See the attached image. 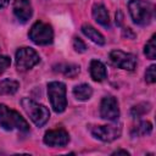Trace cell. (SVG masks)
I'll return each instance as SVG.
<instances>
[{
  "mask_svg": "<svg viewBox=\"0 0 156 156\" xmlns=\"http://www.w3.org/2000/svg\"><path fill=\"white\" fill-rule=\"evenodd\" d=\"M151 110V105L150 102H140L135 106L132 107L130 110V116L133 118H140L141 116H144L145 113H147Z\"/></svg>",
  "mask_w": 156,
  "mask_h": 156,
  "instance_id": "17",
  "label": "cell"
},
{
  "mask_svg": "<svg viewBox=\"0 0 156 156\" xmlns=\"http://www.w3.org/2000/svg\"><path fill=\"white\" fill-rule=\"evenodd\" d=\"M110 61L113 66L126 69L133 71L136 66V57L133 54L124 52L122 50H113L110 52Z\"/></svg>",
  "mask_w": 156,
  "mask_h": 156,
  "instance_id": "8",
  "label": "cell"
},
{
  "mask_svg": "<svg viewBox=\"0 0 156 156\" xmlns=\"http://www.w3.org/2000/svg\"><path fill=\"white\" fill-rule=\"evenodd\" d=\"M63 68H60V71L67 76L68 78H74L78 73H79V66L78 65H73V63H69V65H63L62 66Z\"/></svg>",
  "mask_w": 156,
  "mask_h": 156,
  "instance_id": "20",
  "label": "cell"
},
{
  "mask_svg": "<svg viewBox=\"0 0 156 156\" xmlns=\"http://www.w3.org/2000/svg\"><path fill=\"white\" fill-rule=\"evenodd\" d=\"M128 10L134 23L146 26L154 17V5L145 0H129Z\"/></svg>",
  "mask_w": 156,
  "mask_h": 156,
  "instance_id": "2",
  "label": "cell"
},
{
  "mask_svg": "<svg viewBox=\"0 0 156 156\" xmlns=\"http://www.w3.org/2000/svg\"><path fill=\"white\" fill-rule=\"evenodd\" d=\"M9 4H10V0H0V9L6 7Z\"/></svg>",
  "mask_w": 156,
  "mask_h": 156,
  "instance_id": "26",
  "label": "cell"
},
{
  "mask_svg": "<svg viewBox=\"0 0 156 156\" xmlns=\"http://www.w3.org/2000/svg\"><path fill=\"white\" fill-rule=\"evenodd\" d=\"M119 154H123V155H129V152H128L127 150H117V151H115L112 155H119Z\"/></svg>",
  "mask_w": 156,
  "mask_h": 156,
  "instance_id": "27",
  "label": "cell"
},
{
  "mask_svg": "<svg viewBox=\"0 0 156 156\" xmlns=\"http://www.w3.org/2000/svg\"><path fill=\"white\" fill-rule=\"evenodd\" d=\"M93 17L99 24L104 27L110 26V16H108L106 7L102 4H95L93 6Z\"/></svg>",
  "mask_w": 156,
  "mask_h": 156,
  "instance_id": "13",
  "label": "cell"
},
{
  "mask_svg": "<svg viewBox=\"0 0 156 156\" xmlns=\"http://www.w3.org/2000/svg\"><path fill=\"white\" fill-rule=\"evenodd\" d=\"M13 13L20 22L26 23L33 15V7H32L30 1L29 0H15Z\"/></svg>",
  "mask_w": 156,
  "mask_h": 156,
  "instance_id": "11",
  "label": "cell"
},
{
  "mask_svg": "<svg viewBox=\"0 0 156 156\" xmlns=\"http://www.w3.org/2000/svg\"><path fill=\"white\" fill-rule=\"evenodd\" d=\"M68 141H69V135L63 128L48 130L44 135V143L48 146H52V147L58 146V147H61V146L67 145Z\"/></svg>",
  "mask_w": 156,
  "mask_h": 156,
  "instance_id": "10",
  "label": "cell"
},
{
  "mask_svg": "<svg viewBox=\"0 0 156 156\" xmlns=\"http://www.w3.org/2000/svg\"><path fill=\"white\" fill-rule=\"evenodd\" d=\"M73 95L79 101H87L93 95V88L87 83L78 84L73 88Z\"/></svg>",
  "mask_w": 156,
  "mask_h": 156,
  "instance_id": "15",
  "label": "cell"
},
{
  "mask_svg": "<svg viewBox=\"0 0 156 156\" xmlns=\"http://www.w3.org/2000/svg\"><path fill=\"white\" fill-rule=\"evenodd\" d=\"M16 67L18 71H28L39 63L40 57L38 52L28 46L20 48L16 51Z\"/></svg>",
  "mask_w": 156,
  "mask_h": 156,
  "instance_id": "6",
  "label": "cell"
},
{
  "mask_svg": "<svg viewBox=\"0 0 156 156\" xmlns=\"http://www.w3.org/2000/svg\"><path fill=\"white\" fill-rule=\"evenodd\" d=\"M29 39L38 45H49L54 40V30L52 27L41 21L35 22L29 29Z\"/></svg>",
  "mask_w": 156,
  "mask_h": 156,
  "instance_id": "5",
  "label": "cell"
},
{
  "mask_svg": "<svg viewBox=\"0 0 156 156\" xmlns=\"http://www.w3.org/2000/svg\"><path fill=\"white\" fill-rule=\"evenodd\" d=\"M145 80L149 84H154L156 82V66L155 65H151L146 69V72H145Z\"/></svg>",
  "mask_w": 156,
  "mask_h": 156,
  "instance_id": "21",
  "label": "cell"
},
{
  "mask_svg": "<svg viewBox=\"0 0 156 156\" xmlns=\"http://www.w3.org/2000/svg\"><path fill=\"white\" fill-rule=\"evenodd\" d=\"M10 65H11L10 57L0 54V74H2V73L10 67Z\"/></svg>",
  "mask_w": 156,
  "mask_h": 156,
  "instance_id": "23",
  "label": "cell"
},
{
  "mask_svg": "<svg viewBox=\"0 0 156 156\" xmlns=\"http://www.w3.org/2000/svg\"><path fill=\"white\" fill-rule=\"evenodd\" d=\"M152 130V124L149 121H141L139 124L134 128V134L135 135H149Z\"/></svg>",
  "mask_w": 156,
  "mask_h": 156,
  "instance_id": "19",
  "label": "cell"
},
{
  "mask_svg": "<svg viewBox=\"0 0 156 156\" xmlns=\"http://www.w3.org/2000/svg\"><path fill=\"white\" fill-rule=\"evenodd\" d=\"M123 37H124V38L127 37V38L133 39V38L135 37V34L132 32V29H130V28H124V29H123Z\"/></svg>",
  "mask_w": 156,
  "mask_h": 156,
  "instance_id": "24",
  "label": "cell"
},
{
  "mask_svg": "<svg viewBox=\"0 0 156 156\" xmlns=\"http://www.w3.org/2000/svg\"><path fill=\"white\" fill-rule=\"evenodd\" d=\"M116 23L118 26L122 24V13H121V11H117V13H116Z\"/></svg>",
  "mask_w": 156,
  "mask_h": 156,
  "instance_id": "25",
  "label": "cell"
},
{
  "mask_svg": "<svg viewBox=\"0 0 156 156\" xmlns=\"http://www.w3.org/2000/svg\"><path fill=\"white\" fill-rule=\"evenodd\" d=\"M21 105H22L23 110L26 111V113L32 119V122L37 127H43L49 121L50 112L44 105H40V104L28 99V98L22 99L21 100Z\"/></svg>",
  "mask_w": 156,
  "mask_h": 156,
  "instance_id": "3",
  "label": "cell"
},
{
  "mask_svg": "<svg viewBox=\"0 0 156 156\" xmlns=\"http://www.w3.org/2000/svg\"><path fill=\"white\" fill-rule=\"evenodd\" d=\"M89 129H90V133L94 138H96L101 141H105V143H110V141L118 139L121 135V132H122L121 126H116V124H112V126H91Z\"/></svg>",
  "mask_w": 156,
  "mask_h": 156,
  "instance_id": "7",
  "label": "cell"
},
{
  "mask_svg": "<svg viewBox=\"0 0 156 156\" xmlns=\"http://www.w3.org/2000/svg\"><path fill=\"white\" fill-rule=\"evenodd\" d=\"M82 32L85 37H88V39H90L93 43L98 44V45H104L105 44V38L104 35L98 30L95 29L93 26L88 24V23H84L82 26Z\"/></svg>",
  "mask_w": 156,
  "mask_h": 156,
  "instance_id": "14",
  "label": "cell"
},
{
  "mask_svg": "<svg viewBox=\"0 0 156 156\" xmlns=\"http://www.w3.org/2000/svg\"><path fill=\"white\" fill-rule=\"evenodd\" d=\"M73 48L77 52H85V50H87L85 43L78 37H74V39H73Z\"/></svg>",
  "mask_w": 156,
  "mask_h": 156,
  "instance_id": "22",
  "label": "cell"
},
{
  "mask_svg": "<svg viewBox=\"0 0 156 156\" xmlns=\"http://www.w3.org/2000/svg\"><path fill=\"white\" fill-rule=\"evenodd\" d=\"M100 116L107 121H116L119 117L118 101L115 96H105L100 104Z\"/></svg>",
  "mask_w": 156,
  "mask_h": 156,
  "instance_id": "9",
  "label": "cell"
},
{
  "mask_svg": "<svg viewBox=\"0 0 156 156\" xmlns=\"http://www.w3.org/2000/svg\"><path fill=\"white\" fill-rule=\"evenodd\" d=\"M48 96L52 110L56 113H61L67 107L66 85L62 82H50L48 84Z\"/></svg>",
  "mask_w": 156,
  "mask_h": 156,
  "instance_id": "4",
  "label": "cell"
},
{
  "mask_svg": "<svg viewBox=\"0 0 156 156\" xmlns=\"http://www.w3.org/2000/svg\"><path fill=\"white\" fill-rule=\"evenodd\" d=\"M89 73L93 80L95 82H102L107 78V69L106 66L99 61V60H91L89 65Z\"/></svg>",
  "mask_w": 156,
  "mask_h": 156,
  "instance_id": "12",
  "label": "cell"
},
{
  "mask_svg": "<svg viewBox=\"0 0 156 156\" xmlns=\"http://www.w3.org/2000/svg\"><path fill=\"white\" fill-rule=\"evenodd\" d=\"M0 127L5 130L17 129L20 132H28V122L15 110H11L4 104H0Z\"/></svg>",
  "mask_w": 156,
  "mask_h": 156,
  "instance_id": "1",
  "label": "cell"
},
{
  "mask_svg": "<svg viewBox=\"0 0 156 156\" xmlns=\"http://www.w3.org/2000/svg\"><path fill=\"white\" fill-rule=\"evenodd\" d=\"M144 54L150 60H155L156 58V34H154L149 39V41L145 44Z\"/></svg>",
  "mask_w": 156,
  "mask_h": 156,
  "instance_id": "18",
  "label": "cell"
},
{
  "mask_svg": "<svg viewBox=\"0 0 156 156\" xmlns=\"http://www.w3.org/2000/svg\"><path fill=\"white\" fill-rule=\"evenodd\" d=\"M20 88V83L15 79H2L0 82V95H12Z\"/></svg>",
  "mask_w": 156,
  "mask_h": 156,
  "instance_id": "16",
  "label": "cell"
}]
</instances>
